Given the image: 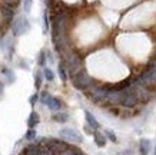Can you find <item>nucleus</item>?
<instances>
[{"label":"nucleus","mask_w":156,"mask_h":155,"mask_svg":"<svg viewBox=\"0 0 156 155\" xmlns=\"http://www.w3.org/2000/svg\"><path fill=\"white\" fill-rule=\"evenodd\" d=\"M72 80V85L75 86L77 90H83L85 92L87 88H90L92 85H95L96 83V80L92 78V76L87 73V72L83 69L82 72H79L77 75H75L73 78H70Z\"/></svg>","instance_id":"nucleus-1"},{"label":"nucleus","mask_w":156,"mask_h":155,"mask_svg":"<svg viewBox=\"0 0 156 155\" xmlns=\"http://www.w3.org/2000/svg\"><path fill=\"white\" fill-rule=\"evenodd\" d=\"M10 29H12V35H13L14 38H19V36H22L23 33H26L30 29V23H29L27 17L20 16V17H16L13 20Z\"/></svg>","instance_id":"nucleus-2"},{"label":"nucleus","mask_w":156,"mask_h":155,"mask_svg":"<svg viewBox=\"0 0 156 155\" xmlns=\"http://www.w3.org/2000/svg\"><path fill=\"white\" fill-rule=\"evenodd\" d=\"M59 136L63 141L73 142V144H82L83 142V136L73 128H62L59 131Z\"/></svg>","instance_id":"nucleus-3"},{"label":"nucleus","mask_w":156,"mask_h":155,"mask_svg":"<svg viewBox=\"0 0 156 155\" xmlns=\"http://www.w3.org/2000/svg\"><path fill=\"white\" fill-rule=\"evenodd\" d=\"M123 101V89L118 86H110L108 90V103L109 106H120Z\"/></svg>","instance_id":"nucleus-4"},{"label":"nucleus","mask_w":156,"mask_h":155,"mask_svg":"<svg viewBox=\"0 0 156 155\" xmlns=\"http://www.w3.org/2000/svg\"><path fill=\"white\" fill-rule=\"evenodd\" d=\"M0 12L5 17V22L7 26H12L13 20L16 19V9L13 7H9V6H0Z\"/></svg>","instance_id":"nucleus-5"},{"label":"nucleus","mask_w":156,"mask_h":155,"mask_svg":"<svg viewBox=\"0 0 156 155\" xmlns=\"http://www.w3.org/2000/svg\"><path fill=\"white\" fill-rule=\"evenodd\" d=\"M46 106H48L50 111H55V112H59L63 108V102H62L59 98H55V96H50L46 102Z\"/></svg>","instance_id":"nucleus-6"},{"label":"nucleus","mask_w":156,"mask_h":155,"mask_svg":"<svg viewBox=\"0 0 156 155\" xmlns=\"http://www.w3.org/2000/svg\"><path fill=\"white\" fill-rule=\"evenodd\" d=\"M40 148L42 146L39 145L37 142H32V144H29L23 151H22V154L23 155H40Z\"/></svg>","instance_id":"nucleus-7"},{"label":"nucleus","mask_w":156,"mask_h":155,"mask_svg":"<svg viewBox=\"0 0 156 155\" xmlns=\"http://www.w3.org/2000/svg\"><path fill=\"white\" fill-rule=\"evenodd\" d=\"M151 148H152V144L149 139L142 138V139L139 141V152H140V155H147L151 152Z\"/></svg>","instance_id":"nucleus-8"},{"label":"nucleus","mask_w":156,"mask_h":155,"mask_svg":"<svg viewBox=\"0 0 156 155\" xmlns=\"http://www.w3.org/2000/svg\"><path fill=\"white\" fill-rule=\"evenodd\" d=\"M85 119H86V122H87V125H89V127H92L95 131H98V129L100 128V124L98 122V119H96V118L93 116L89 111H85Z\"/></svg>","instance_id":"nucleus-9"},{"label":"nucleus","mask_w":156,"mask_h":155,"mask_svg":"<svg viewBox=\"0 0 156 155\" xmlns=\"http://www.w3.org/2000/svg\"><path fill=\"white\" fill-rule=\"evenodd\" d=\"M93 139H95V144L99 146V148H103V146L106 145V142H108L106 135H105V134H102V132H99V131L93 132Z\"/></svg>","instance_id":"nucleus-10"},{"label":"nucleus","mask_w":156,"mask_h":155,"mask_svg":"<svg viewBox=\"0 0 156 155\" xmlns=\"http://www.w3.org/2000/svg\"><path fill=\"white\" fill-rule=\"evenodd\" d=\"M39 122H40L39 113L36 112V111H32V112H30V115H29V118H27V127L29 128H34Z\"/></svg>","instance_id":"nucleus-11"},{"label":"nucleus","mask_w":156,"mask_h":155,"mask_svg":"<svg viewBox=\"0 0 156 155\" xmlns=\"http://www.w3.org/2000/svg\"><path fill=\"white\" fill-rule=\"evenodd\" d=\"M52 119L55 122H59V124H65L67 122V119H69V115L66 112H63V111H59V112H55L53 113Z\"/></svg>","instance_id":"nucleus-12"},{"label":"nucleus","mask_w":156,"mask_h":155,"mask_svg":"<svg viewBox=\"0 0 156 155\" xmlns=\"http://www.w3.org/2000/svg\"><path fill=\"white\" fill-rule=\"evenodd\" d=\"M57 73H59V78H60L62 82H67V79H69V73H67V69L65 68V65H63L62 62L57 65Z\"/></svg>","instance_id":"nucleus-13"},{"label":"nucleus","mask_w":156,"mask_h":155,"mask_svg":"<svg viewBox=\"0 0 156 155\" xmlns=\"http://www.w3.org/2000/svg\"><path fill=\"white\" fill-rule=\"evenodd\" d=\"M36 138H37V132L34 128H29V131L26 132V135H24V139L29 142H33L36 141Z\"/></svg>","instance_id":"nucleus-14"},{"label":"nucleus","mask_w":156,"mask_h":155,"mask_svg":"<svg viewBox=\"0 0 156 155\" xmlns=\"http://www.w3.org/2000/svg\"><path fill=\"white\" fill-rule=\"evenodd\" d=\"M22 0H0V6H9L13 9H17Z\"/></svg>","instance_id":"nucleus-15"},{"label":"nucleus","mask_w":156,"mask_h":155,"mask_svg":"<svg viewBox=\"0 0 156 155\" xmlns=\"http://www.w3.org/2000/svg\"><path fill=\"white\" fill-rule=\"evenodd\" d=\"M48 63V56H46V52L44 50H40L37 55V65L40 68H44V65Z\"/></svg>","instance_id":"nucleus-16"},{"label":"nucleus","mask_w":156,"mask_h":155,"mask_svg":"<svg viewBox=\"0 0 156 155\" xmlns=\"http://www.w3.org/2000/svg\"><path fill=\"white\" fill-rule=\"evenodd\" d=\"M43 72H36L34 73V88L36 89H40L42 88V83H43Z\"/></svg>","instance_id":"nucleus-17"},{"label":"nucleus","mask_w":156,"mask_h":155,"mask_svg":"<svg viewBox=\"0 0 156 155\" xmlns=\"http://www.w3.org/2000/svg\"><path fill=\"white\" fill-rule=\"evenodd\" d=\"M49 26H50V22H49V13H48V9L43 12V33L46 35L49 30Z\"/></svg>","instance_id":"nucleus-18"},{"label":"nucleus","mask_w":156,"mask_h":155,"mask_svg":"<svg viewBox=\"0 0 156 155\" xmlns=\"http://www.w3.org/2000/svg\"><path fill=\"white\" fill-rule=\"evenodd\" d=\"M59 155H83V152H80V151L77 149V148H75V146H69L66 151H63V152H60Z\"/></svg>","instance_id":"nucleus-19"},{"label":"nucleus","mask_w":156,"mask_h":155,"mask_svg":"<svg viewBox=\"0 0 156 155\" xmlns=\"http://www.w3.org/2000/svg\"><path fill=\"white\" fill-rule=\"evenodd\" d=\"M43 76H44V79L48 80V82H53L55 80V73L50 68H44L43 69Z\"/></svg>","instance_id":"nucleus-20"},{"label":"nucleus","mask_w":156,"mask_h":155,"mask_svg":"<svg viewBox=\"0 0 156 155\" xmlns=\"http://www.w3.org/2000/svg\"><path fill=\"white\" fill-rule=\"evenodd\" d=\"M2 72H3V75L6 76V79H7V83H12L14 80V73L10 69H7V68H3L2 69Z\"/></svg>","instance_id":"nucleus-21"},{"label":"nucleus","mask_w":156,"mask_h":155,"mask_svg":"<svg viewBox=\"0 0 156 155\" xmlns=\"http://www.w3.org/2000/svg\"><path fill=\"white\" fill-rule=\"evenodd\" d=\"M105 135H106V138H108L109 141L118 142V138H116V135H115V132L112 129H105Z\"/></svg>","instance_id":"nucleus-22"},{"label":"nucleus","mask_w":156,"mask_h":155,"mask_svg":"<svg viewBox=\"0 0 156 155\" xmlns=\"http://www.w3.org/2000/svg\"><path fill=\"white\" fill-rule=\"evenodd\" d=\"M32 3H33V0H23V10H24V13H26V14L30 13Z\"/></svg>","instance_id":"nucleus-23"},{"label":"nucleus","mask_w":156,"mask_h":155,"mask_svg":"<svg viewBox=\"0 0 156 155\" xmlns=\"http://www.w3.org/2000/svg\"><path fill=\"white\" fill-rule=\"evenodd\" d=\"M50 96H52V95L49 94L48 90H43L42 94H40V102H42L43 105H46V102H48V99L50 98Z\"/></svg>","instance_id":"nucleus-24"},{"label":"nucleus","mask_w":156,"mask_h":155,"mask_svg":"<svg viewBox=\"0 0 156 155\" xmlns=\"http://www.w3.org/2000/svg\"><path fill=\"white\" fill-rule=\"evenodd\" d=\"M40 155H56V154L52 151L50 146H42L40 148Z\"/></svg>","instance_id":"nucleus-25"},{"label":"nucleus","mask_w":156,"mask_h":155,"mask_svg":"<svg viewBox=\"0 0 156 155\" xmlns=\"http://www.w3.org/2000/svg\"><path fill=\"white\" fill-rule=\"evenodd\" d=\"M39 99H40V95L34 94V95H32V96H30V99H29V102H30V105H32V106H34V103L39 102Z\"/></svg>","instance_id":"nucleus-26"},{"label":"nucleus","mask_w":156,"mask_h":155,"mask_svg":"<svg viewBox=\"0 0 156 155\" xmlns=\"http://www.w3.org/2000/svg\"><path fill=\"white\" fill-rule=\"evenodd\" d=\"M46 56H48V61L50 62V63H53V62H55V59H53V55L50 53V52H46Z\"/></svg>","instance_id":"nucleus-27"},{"label":"nucleus","mask_w":156,"mask_h":155,"mask_svg":"<svg viewBox=\"0 0 156 155\" xmlns=\"http://www.w3.org/2000/svg\"><path fill=\"white\" fill-rule=\"evenodd\" d=\"M3 96V85H2V82H0V98Z\"/></svg>","instance_id":"nucleus-28"},{"label":"nucleus","mask_w":156,"mask_h":155,"mask_svg":"<svg viewBox=\"0 0 156 155\" xmlns=\"http://www.w3.org/2000/svg\"><path fill=\"white\" fill-rule=\"evenodd\" d=\"M152 61H155V62H156V53H155V56L152 57Z\"/></svg>","instance_id":"nucleus-29"},{"label":"nucleus","mask_w":156,"mask_h":155,"mask_svg":"<svg viewBox=\"0 0 156 155\" xmlns=\"http://www.w3.org/2000/svg\"><path fill=\"white\" fill-rule=\"evenodd\" d=\"M155 155H156V146H155Z\"/></svg>","instance_id":"nucleus-30"},{"label":"nucleus","mask_w":156,"mask_h":155,"mask_svg":"<svg viewBox=\"0 0 156 155\" xmlns=\"http://www.w3.org/2000/svg\"><path fill=\"white\" fill-rule=\"evenodd\" d=\"M20 155H23V154H20Z\"/></svg>","instance_id":"nucleus-31"},{"label":"nucleus","mask_w":156,"mask_h":155,"mask_svg":"<svg viewBox=\"0 0 156 155\" xmlns=\"http://www.w3.org/2000/svg\"><path fill=\"white\" fill-rule=\"evenodd\" d=\"M83 155H85V154H83Z\"/></svg>","instance_id":"nucleus-32"}]
</instances>
